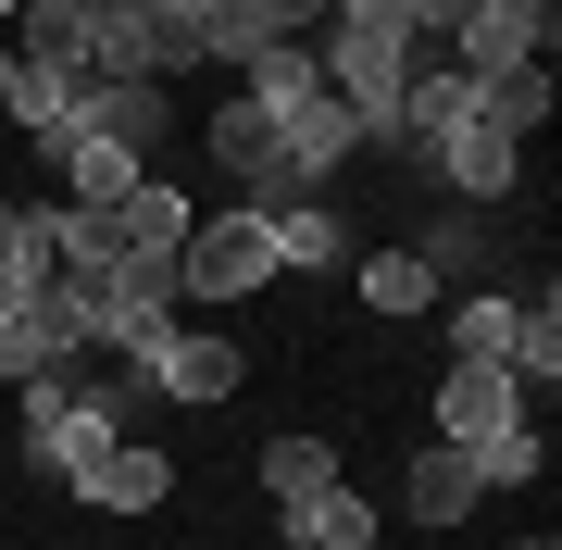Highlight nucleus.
Wrapping results in <instances>:
<instances>
[{
  "instance_id": "obj_1",
  "label": "nucleus",
  "mask_w": 562,
  "mask_h": 550,
  "mask_svg": "<svg viewBox=\"0 0 562 550\" xmlns=\"http://www.w3.org/2000/svg\"><path fill=\"white\" fill-rule=\"evenodd\" d=\"M150 401H162V388L138 363H125V375H38V388H25V475H63V489H76L113 438H138Z\"/></svg>"
},
{
  "instance_id": "obj_2",
  "label": "nucleus",
  "mask_w": 562,
  "mask_h": 550,
  "mask_svg": "<svg viewBox=\"0 0 562 550\" xmlns=\"http://www.w3.org/2000/svg\"><path fill=\"white\" fill-rule=\"evenodd\" d=\"M50 288L76 301L88 350H113V363H150V350L188 326V301H176V263H101V250H76V263H50Z\"/></svg>"
},
{
  "instance_id": "obj_3",
  "label": "nucleus",
  "mask_w": 562,
  "mask_h": 550,
  "mask_svg": "<svg viewBox=\"0 0 562 550\" xmlns=\"http://www.w3.org/2000/svg\"><path fill=\"white\" fill-rule=\"evenodd\" d=\"M313 63H325V88L362 113V138H387V101H401V76H413V38L387 13H325L313 25Z\"/></svg>"
},
{
  "instance_id": "obj_4",
  "label": "nucleus",
  "mask_w": 562,
  "mask_h": 550,
  "mask_svg": "<svg viewBox=\"0 0 562 550\" xmlns=\"http://www.w3.org/2000/svg\"><path fill=\"white\" fill-rule=\"evenodd\" d=\"M76 363H88V326H76V301H63L50 276L0 263V375H13V388H38V375H76Z\"/></svg>"
},
{
  "instance_id": "obj_5",
  "label": "nucleus",
  "mask_w": 562,
  "mask_h": 550,
  "mask_svg": "<svg viewBox=\"0 0 562 550\" xmlns=\"http://www.w3.org/2000/svg\"><path fill=\"white\" fill-rule=\"evenodd\" d=\"M250 288H276V225L262 213H201L176 250V301H250Z\"/></svg>"
},
{
  "instance_id": "obj_6",
  "label": "nucleus",
  "mask_w": 562,
  "mask_h": 550,
  "mask_svg": "<svg viewBox=\"0 0 562 550\" xmlns=\"http://www.w3.org/2000/svg\"><path fill=\"white\" fill-rule=\"evenodd\" d=\"M550 25H562V0H475V13L450 25V63H462V76H513V63H550Z\"/></svg>"
},
{
  "instance_id": "obj_7",
  "label": "nucleus",
  "mask_w": 562,
  "mask_h": 550,
  "mask_svg": "<svg viewBox=\"0 0 562 550\" xmlns=\"http://www.w3.org/2000/svg\"><path fill=\"white\" fill-rule=\"evenodd\" d=\"M138 375L162 388V401H188V413H201V401H238V388H250V350L225 338V326H176Z\"/></svg>"
},
{
  "instance_id": "obj_8",
  "label": "nucleus",
  "mask_w": 562,
  "mask_h": 550,
  "mask_svg": "<svg viewBox=\"0 0 562 550\" xmlns=\"http://www.w3.org/2000/svg\"><path fill=\"white\" fill-rule=\"evenodd\" d=\"M462 113H475V76H462L450 50H413V76H401V101H387V138H401L413 164H425V150H438V138H450Z\"/></svg>"
},
{
  "instance_id": "obj_9",
  "label": "nucleus",
  "mask_w": 562,
  "mask_h": 550,
  "mask_svg": "<svg viewBox=\"0 0 562 550\" xmlns=\"http://www.w3.org/2000/svg\"><path fill=\"white\" fill-rule=\"evenodd\" d=\"M76 125H88V138H113L125 164H150V150L176 138V101H162L150 76H88V101H76Z\"/></svg>"
},
{
  "instance_id": "obj_10",
  "label": "nucleus",
  "mask_w": 562,
  "mask_h": 550,
  "mask_svg": "<svg viewBox=\"0 0 562 550\" xmlns=\"http://www.w3.org/2000/svg\"><path fill=\"white\" fill-rule=\"evenodd\" d=\"M501 426H525L513 363H450V375H438V438H450V450H475V438H501Z\"/></svg>"
},
{
  "instance_id": "obj_11",
  "label": "nucleus",
  "mask_w": 562,
  "mask_h": 550,
  "mask_svg": "<svg viewBox=\"0 0 562 550\" xmlns=\"http://www.w3.org/2000/svg\"><path fill=\"white\" fill-rule=\"evenodd\" d=\"M76 501H88V513H162V501H176V463H162L150 438H113L101 463L76 475Z\"/></svg>"
},
{
  "instance_id": "obj_12",
  "label": "nucleus",
  "mask_w": 562,
  "mask_h": 550,
  "mask_svg": "<svg viewBox=\"0 0 562 550\" xmlns=\"http://www.w3.org/2000/svg\"><path fill=\"white\" fill-rule=\"evenodd\" d=\"M425 176H438V188H462V201H501V188L525 176V150L501 138V125H475V113H462V125H450V138H438V150H425Z\"/></svg>"
},
{
  "instance_id": "obj_13",
  "label": "nucleus",
  "mask_w": 562,
  "mask_h": 550,
  "mask_svg": "<svg viewBox=\"0 0 562 550\" xmlns=\"http://www.w3.org/2000/svg\"><path fill=\"white\" fill-rule=\"evenodd\" d=\"M13 63H50V76H101V38H88L76 0H13Z\"/></svg>"
},
{
  "instance_id": "obj_14",
  "label": "nucleus",
  "mask_w": 562,
  "mask_h": 550,
  "mask_svg": "<svg viewBox=\"0 0 562 550\" xmlns=\"http://www.w3.org/2000/svg\"><path fill=\"white\" fill-rule=\"evenodd\" d=\"M501 363H513V388H525V413L562 388V288H550V276H538V301H513V350H501Z\"/></svg>"
},
{
  "instance_id": "obj_15",
  "label": "nucleus",
  "mask_w": 562,
  "mask_h": 550,
  "mask_svg": "<svg viewBox=\"0 0 562 550\" xmlns=\"http://www.w3.org/2000/svg\"><path fill=\"white\" fill-rule=\"evenodd\" d=\"M313 25H325V0H225L213 13V63H250L276 38H313Z\"/></svg>"
},
{
  "instance_id": "obj_16",
  "label": "nucleus",
  "mask_w": 562,
  "mask_h": 550,
  "mask_svg": "<svg viewBox=\"0 0 562 550\" xmlns=\"http://www.w3.org/2000/svg\"><path fill=\"white\" fill-rule=\"evenodd\" d=\"M487 489H475V450H450V438H425V463H413V489H401V513L413 526H462Z\"/></svg>"
},
{
  "instance_id": "obj_17",
  "label": "nucleus",
  "mask_w": 562,
  "mask_h": 550,
  "mask_svg": "<svg viewBox=\"0 0 562 550\" xmlns=\"http://www.w3.org/2000/svg\"><path fill=\"white\" fill-rule=\"evenodd\" d=\"M288 550H375V501L350 489H313V501H288Z\"/></svg>"
},
{
  "instance_id": "obj_18",
  "label": "nucleus",
  "mask_w": 562,
  "mask_h": 550,
  "mask_svg": "<svg viewBox=\"0 0 562 550\" xmlns=\"http://www.w3.org/2000/svg\"><path fill=\"white\" fill-rule=\"evenodd\" d=\"M475 125H501L513 150H538V125H550V63H513V76H475Z\"/></svg>"
},
{
  "instance_id": "obj_19",
  "label": "nucleus",
  "mask_w": 562,
  "mask_h": 550,
  "mask_svg": "<svg viewBox=\"0 0 562 550\" xmlns=\"http://www.w3.org/2000/svg\"><path fill=\"white\" fill-rule=\"evenodd\" d=\"M76 101H88V76H50V63H13V88H0V113L25 125V138H63V125H76Z\"/></svg>"
},
{
  "instance_id": "obj_20",
  "label": "nucleus",
  "mask_w": 562,
  "mask_h": 550,
  "mask_svg": "<svg viewBox=\"0 0 562 550\" xmlns=\"http://www.w3.org/2000/svg\"><path fill=\"white\" fill-rule=\"evenodd\" d=\"M50 176H63V201H113V188H138L150 164H125L113 138H88V125H63V138H50Z\"/></svg>"
},
{
  "instance_id": "obj_21",
  "label": "nucleus",
  "mask_w": 562,
  "mask_h": 550,
  "mask_svg": "<svg viewBox=\"0 0 562 550\" xmlns=\"http://www.w3.org/2000/svg\"><path fill=\"white\" fill-rule=\"evenodd\" d=\"M238 88H250L262 113H301L313 88H325V63H313V38H276V50H250V63H238Z\"/></svg>"
},
{
  "instance_id": "obj_22",
  "label": "nucleus",
  "mask_w": 562,
  "mask_h": 550,
  "mask_svg": "<svg viewBox=\"0 0 562 550\" xmlns=\"http://www.w3.org/2000/svg\"><path fill=\"white\" fill-rule=\"evenodd\" d=\"M350 288H362L375 313H425V301H438V263H425V250H362Z\"/></svg>"
},
{
  "instance_id": "obj_23",
  "label": "nucleus",
  "mask_w": 562,
  "mask_h": 550,
  "mask_svg": "<svg viewBox=\"0 0 562 550\" xmlns=\"http://www.w3.org/2000/svg\"><path fill=\"white\" fill-rule=\"evenodd\" d=\"M350 250V225H338V201H301V213H276V276H325Z\"/></svg>"
},
{
  "instance_id": "obj_24",
  "label": "nucleus",
  "mask_w": 562,
  "mask_h": 550,
  "mask_svg": "<svg viewBox=\"0 0 562 550\" xmlns=\"http://www.w3.org/2000/svg\"><path fill=\"white\" fill-rule=\"evenodd\" d=\"M550 475V426L525 413V426H501V438H475V489H538Z\"/></svg>"
},
{
  "instance_id": "obj_25",
  "label": "nucleus",
  "mask_w": 562,
  "mask_h": 550,
  "mask_svg": "<svg viewBox=\"0 0 562 550\" xmlns=\"http://www.w3.org/2000/svg\"><path fill=\"white\" fill-rule=\"evenodd\" d=\"M313 489H338V450H325V438H276V450H262V501H313Z\"/></svg>"
},
{
  "instance_id": "obj_26",
  "label": "nucleus",
  "mask_w": 562,
  "mask_h": 550,
  "mask_svg": "<svg viewBox=\"0 0 562 550\" xmlns=\"http://www.w3.org/2000/svg\"><path fill=\"white\" fill-rule=\"evenodd\" d=\"M501 350H513V301H501V288H475V301L450 313V363H501Z\"/></svg>"
},
{
  "instance_id": "obj_27",
  "label": "nucleus",
  "mask_w": 562,
  "mask_h": 550,
  "mask_svg": "<svg viewBox=\"0 0 562 550\" xmlns=\"http://www.w3.org/2000/svg\"><path fill=\"white\" fill-rule=\"evenodd\" d=\"M76 13H88V38L113 50V38H138V13H150V0H76Z\"/></svg>"
},
{
  "instance_id": "obj_28",
  "label": "nucleus",
  "mask_w": 562,
  "mask_h": 550,
  "mask_svg": "<svg viewBox=\"0 0 562 550\" xmlns=\"http://www.w3.org/2000/svg\"><path fill=\"white\" fill-rule=\"evenodd\" d=\"M13 238H25V201H0V263H13Z\"/></svg>"
},
{
  "instance_id": "obj_29",
  "label": "nucleus",
  "mask_w": 562,
  "mask_h": 550,
  "mask_svg": "<svg viewBox=\"0 0 562 550\" xmlns=\"http://www.w3.org/2000/svg\"><path fill=\"white\" fill-rule=\"evenodd\" d=\"M0 88H13V50H0Z\"/></svg>"
},
{
  "instance_id": "obj_30",
  "label": "nucleus",
  "mask_w": 562,
  "mask_h": 550,
  "mask_svg": "<svg viewBox=\"0 0 562 550\" xmlns=\"http://www.w3.org/2000/svg\"><path fill=\"white\" fill-rule=\"evenodd\" d=\"M525 550H550V538H525Z\"/></svg>"
}]
</instances>
